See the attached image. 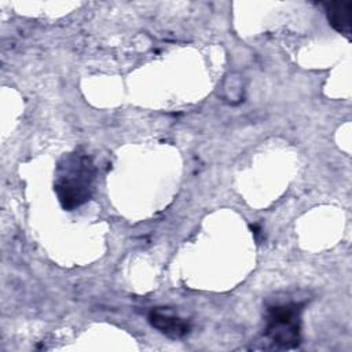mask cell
<instances>
[{"instance_id":"cell-3","label":"cell","mask_w":352,"mask_h":352,"mask_svg":"<svg viewBox=\"0 0 352 352\" xmlns=\"http://www.w3.org/2000/svg\"><path fill=\"white\" fill-rule=\"evenodd\" d=\"M147 319L154 329L170 338H182L191 330V323L169 308H153Z\"/></svg>"},{"instance_id":"cell-1","label":"cell","mask_w":352,"mask_h":352,"mask_svg":"<svg viewBox=\"0 0 352 352\" xmlns=\"http://www.w3.org/2000/svg\"><path fill=\"white\" fill-rule=\"evenodd\" d=\"M96 168L92 158L74 150L62 155L55 168L54 191L65 210H74L94 194Z\"/></svg>"},{"instance_id":"cell-4","label":"cell","mask_w":352,"mask_h":352,"mask_svg":"<svg viewBox=\"0 0 352 352\" xmlns=\"http://www.w3.org/2000/svg\"><path fill=\"white\" fill-rule=\"evenodd\" d=\"M323 6H324L329 25L349 40L351 32H352V25H351L352 3L351 1H329V3H324Z\"/></svg>"},{"instance_id":"cell-2","label":"cell","mask_w":352,"mask_h":352,"mask_svg":"<svg viewBox=\"0 0 352 352\" xmlns=\"http://www.w3.org/2000/svg\"><path fill=\"white\" fill-rule=\"evenodd\" d=\"M307 298L275 294L265 302L264 337L278 349H293L301 342L302 311Z\"/></svg>"}]
</instances>
